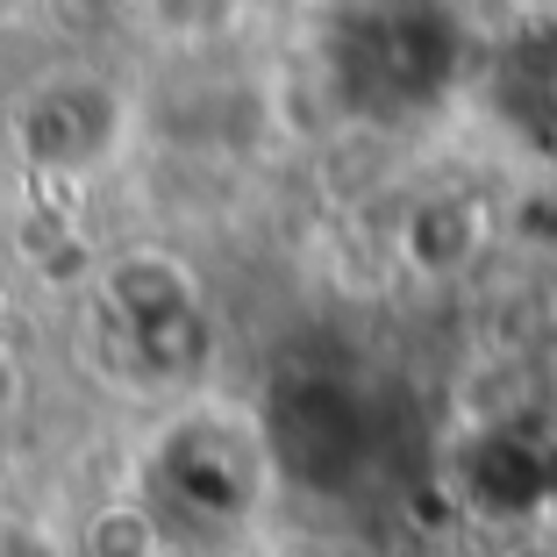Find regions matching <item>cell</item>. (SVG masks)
I'll return each mask as SVG.
<instances>
[{
  "label": "cell",
  "instance_id": "1",
  "mask_svg": "<svg viewBox=\"0 0 557 557\" xmlns=\"http://www.w3.org/2000/svg\"><path fill=\"white\" fill-rule=\"evenodd\" d=\"M158 536H150L144 515H100L94 522V557H150Z\"/></svg>",
  "mask_w": 557,
  "mask_h": 557
}]
</instances>
